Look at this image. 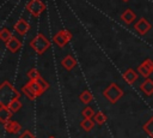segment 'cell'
I'll list each match as a JSON object with an SVG mask.
<instances>
[{
	"label": "cell",
	"mask_w": 153,
	"mask_h": 138,
	"mask_svg": "<svg viewBox=\"0 0 153 138\" xmlns=\"http://www.w3.org/2000/svg\"><path fill=\"white\" fill-rule=\"evenodd\" d=\"M135 29H136L141 35H145V34L151 29V24H149L146 19L141 18V19L135 24Z\"/></svg>",
	"instance_id": "cell-10"
},
{
	"label": "cell",
	"mask_w": 153,
	"mask_h": 138,
	"mask_svg": "<svg viewBox=\"0 0 153 138\" xmlns=\"http://www.w3.org/2000/svg\"><path fill=\"white\" fill-rule=\"evenodd\" d=\"M14 29H16V31H17L18 34H20V35H25V34L29 31L30 25H29V23H27L26 20H24V19L20 18V19L16 23Z\"/></svg>",
	"instance_id": "cell-8"
},
{
	"label": "cell",
	"mask_w": 153,
	"mask_h": 138,
	"mask_svg": "<svg viewBox=\"0 0 153 138\" xmlns=\"http://www.w3.org/2000/svg\"><path fill=\"white\" fill-rule=\"evenodd\" d=\"M122 95H123L122 89H121L117 84H115V83H111V84L103 91V96H104L109 102H111V103L117 102V101L122 97Z\"/></svg>",
	"instance_id": "cell-2"
},
{
	"label": "cell",
	"mask_w": 153,
	"mask_h": 138,
	"mask_svg": "<svg viewBox=\"0 0 153 138\" xmlns=\"http://www.w3.org/2000/svg\"><path fill=\"white\" fill-rule=\"evenodd\" d=\"M4 126H5V130H6L8 133H12V134H16V133H18V132L22 130L20 124L17 122V121H12V120H10L8 122H6Z\"/></svg>",
	"instance_id": "cell-9"
},
{
	"label": "cell",
	"mask_w": 153,
	"mask_h": 138,
	"mask_svg": "<svg viewBox=\"0 0 153 138\" xmlns=\"http://www.w3.org/2000/svg\"><path fill=\"white\" fill-rule=\"evenodd\" d=\"M93 119H94V121L98 125H103L106 121V115L104 113H102V112H98V113H96V115L93 116Z\"/></svg>",
	"instance_id": "cell-22"
},
{
	"label": "cell",
	"mask_w": 153,
	"mask_h": 138,
	"mask_svg": "<svg viewBox=\"0 0 153 138\" xmlns=\"http://www.w3.org/2000/svg\"><path fill=\"white\" fill-rule=\"evenodd\" d=\"M0 37H1V40H2V41L7 42V41L12 37V34H11V31H10L8 29L2 28V29H1V31H0Z\"/></svg>",
	"instance_id": "cell-24"
},
{
	"label": "cell",
	"mask_w": 153,
	"mask_h": 138,
	"mask_svg": "<svg viewBox=\"0 0 153 138\" xmlns=\"http://www.w3.org/2000/svg\"><path fill=\"white\" fill-rule=\"evenodd\" d=\"M20 96V92L17 91L14 89V86L12 84H10L8 82H4L0 86V104L8 107L11 102H13L14 100H18Z\"/></svg>",
	"instance_id": "cell-1"
},
{
	"label": "cell",
	"mask_w": 153,
	"mask_h": 138,
	"mask_svg": "<svg viewBox=\"0 0 153 138\" xmlns=\"http://www.w3.org/2000/svg\"><path fill=\"white\" fill-rule=\"evenodd\" d=\"M6 47H7V49H10L12 53H16L20 47H22V42L18 40V38H16V37H11L7 42H6Z\"/></svg>",
	"instance_id": "cell-11"
},
{
	"label": "cell",
	"mask_w": 153,
	"mask_h": 138,
	"mask_svg": "<svg viewBox=\"0 0 153 138\" xmlns=\"http://www.w3.org/2000/svg\"><path fill=\"white\" fill-rule=\"evenodd\" d=\"M79 98H80V101H81L82 103L87 104V103L92 102V100H93V96H92V94H91V91H90V90H85V91H82V92L80 94Z\"/></svg>",
	"instance_id": "cell-17"
},
{
	"label": "cell",
	"mask_w": 153,
	"mask_h": 138,
	"mask_svg": "<svg viewBox=\"0 0 153 138\" xmlns=\"http://www.w3.org/2000/svg\"><path fill=\"white\" fill-rule=\"evenodd\" d=\"M26 7H27V11L35 17H38L42 13V11L44 10V5L41 0H31Z\"/></svg>",
	"instance_id": "cell-6"
},
{
	"label": "cell",
	"mask_w": 153,
	"mask_h": 138,
	"mask_svg": "<svg viewBox=\"0 0 153 138\" xmlns=\"http://www.w3.org/2000/svg\"><path fill=\"white\" fill-rule=\"evenodd\" d=\"M61 64H62V66H63L67 71H71V70L75 66V64H76V62H75V60H74V58H73L72 55H67V56L62 60V62H61Z\"/></svg>",
	"instance_id": "cell-15"
},
{
	"label": "cell",
	"mask_w": 153,
	"mask_h": 138,
	"mask_svg": "<svg viewBox=\"0 0 153 138\" xmlns=\"http://www.w3.org/2000/svg\"><path fill=\"white\" fill-rule=\"evenodd\" d=\"M135 13L131 11V10H126L123 13H122V16H121V18H122V20L124 22V23H127V24H130L134 19H135Z\"/></svg>",
	"instance_id": "cell-16"
},
{
	"label": "cell",
	"mask_w": 153,
	"mask_h": 138,
	"mask_svg": "<svg viewBox=\"0 0 153 138\" xmlns=\"http://www.w3.org/2000/svg\"><path fill=\"white\" fill-rule=\"evenodd\" d=\"M71 38H72V34H71L69 31H67V30H61V31H59V32L54 36V42H55V44H57L59 47H63V46H66V44L71 41Z\"/></svg>",
	"instance_id": "cell-5"
},
{
	"label": "cell",
	"mask_w": 153,
	"mask_h": 138,
	"mask_svg": "<svg viewBox=\"0 0 153 138\" xmlns=\"http://www.w3.org/2000/svg\"><path fill=\"white\" fill-rule=\"evenodd\" d=\"M123 79H124L128 84H133V83L137 79V73H136L134 70L128 68V70L123 73Z\"/></svg>",
	"instance_id": "cell-14"
},
{
	"label": "cell",
	"mask_w": 153,
	"mask_h": 138,
	"mask_svg": "<svg viewBox=\"0 0 153 138\" xmlns=\"http://www.w3.org/2000/svg\"><path fill=\"white\" fill-rule=\"evenodd\" d=\"M22 91L25 94V96H26L29 100H35V98L37 97V96H36V95L32 92V90L29 88V85H27V84H25V85L22 88Z\"/></svg>",
	"instance_id": "cell-21"
},
{
	"label": "cell",
	"mask_w": 153,
	"mask_h": 138,
	"mask_svg": "<svg viewBox=\"0 0 153 138\" xmlns=\"http://www.w3.org/2000/svg\"><path fill=\"white\" fill-rule=\"evenodd\" d=\"M26 76H27V78H29L30 80H36V79L41 78V76H39V73H38V70H37V68H31L30 71H27Z\"/></svg>",
	"instance_id": "cell-23"
},
{
	"label": "cell",
	"mask_w": 153,
	"mask_h": 138,
	"mask_svg": "<svg viewBox=\"0 0 153 138\" xmlns=\"http://www.w3.org/2000/svg\"><path fill=\"white\" fill-rule=\"evenodd\" d=\"M137 72L145 77V78H148L151 76V73L153 72V60L151 59H146L139 67H137Z\"/></svg>",
	"instance_id": "cell-7"
},
{
	"label": "cell",
	"mask_w": 153,
	"mask_h": 138,
	"mask_svg": "<svg viewBox=\"0 0 153 138\" xmlns=\"http://www.w3.org/2000/svg\"><path fill=\"white\" fill-rule=\"evenodd\" d=\"M19 138H35V136H33V133H32L31 131L25 130V131L19 136Z\"/></svg>",
	"instance_id": "cell-26"
},
{
	"label": "cell",
	"mask_w": 153,
	"mask_h": 138,
	"mask_svg": "<svg viewBox=\"0 0 153 138\" xmlns=\"http://www.w3.org/2000/svg\"><path fill=\"white\" fill-rule=\"evenodd\" d=\"M50 138H53V137H50Z\"/></svg>",
	"instance_id": "cell-28"
},
{
	"label": "cell",
	"mask_w": 153,
	"mask_h": 138,
	"mask_svg": "<svg viewBox=\"0 0 153 138\" xmlns=\"http://www.w3.org/2000/svg\"><path fill=\"white\" fill-rule=\"evenodd\" d=\"M123 1H128V0H123Z\"/></svg>",
	"instance_id": "cell-27"
},
{
	"label": "cell",
	"mask_w": 153,
	"mask_h": 138,
	"mask_svg": "<svg viewBox=\"0 0 153 138\" xmlns=\"http://www.w3.org/2000/svg\"><path fill=\"white\" fill-rule=\"evenodd\" d=\"M140 89L142 92H145L147 96L153 94V80L152 79H146L145 82H142V84L140 85Z\"/></svg>",
	"instance_id": "cell-13"
},
{
	"label": "cell",
	"mask_w": 153,
	"mask_h": 138,
	"mask_svg": "<svg viewBox=\"0 0 153 138\" xmlns=\"http://www.w3.org/2000/svg\"><path fill=\"white\" fill-rule=\"evenodd\" d=\"M11 115H12V112L10 110L8 107H5V106H1L0 107V121L1 124H6L10 121L11 119Z\"/></svg>",
	"instance_id": "cell-12"
},
{
	"label": "cell",
	"mask_w": 153,
	"mask_h": 138,
	"mask_svg": "<svg viewBox=\"0 0 153 138\" xmlns=\"http://www.w3.org/2000/svg\"><path fill=\"white\" fill-rule=\"evenodd\" d=\"M81 114H82L84 119H91V118H93V116L96 115L94 112H93V109H92L91 107H86V108H84L82 112H81Z\"/></svg>",
	"instance_id": "cell-25"
},
{
	"label": "cell",
	"mask_w": 153,
	"mask_h": 138,
	"mask_svg": "<svg viewBox=\"0 0 153 138\" xmlns=\"http://www.w3.org/2000/svg\"><path fill=\"white\" fill-rule=\"evenodd\" d=\"M143 131H145L151 138H153V116L143 125Z\"/></svg>",
	"instance_id": "cell-19"
},
{
	"label": "cell",
	"mask_w": 153,
	"mask_h": 138,
	"mask_svg": "<svg viewBox=\"0 0 153 138\" xmlns=\"http://www.w3.org/2000/svg\"><path fill=\"white\" fill-rule=\"evenodd\" d=\"M27 85H29V88L32 90V92H33L36 96L42 95L45 90L49 89V84H48L42 77L38 78V79H36V80H30V82L27 83Z\"/></svg>",
	"instance_id": "cell-4"
},
{
	"label": "cell",
	"mask_w": 153,
	"mask_h": 138,
	"mask_svg": "<svg viewBox=\"0 0 153 138\" xmlns=\"http://www.w3.org/2000/svg\"><path fill=\"white\" fill-rule=\"evenodd\" d=\"M31 47L35 49V52L37 54H43L49 47H50V42L48 38H45L42 34L37 35L32 41H31Z\"/></svg>",
	"instance_id": "cell-3"
},
{
	"label": "cell",
	"mask_w": 153,
	"mask_h": 138,
	"mask_svg": "<svg viewBox=\"0 0 153 138\" xmlns=\"http://www.w3.org/2000/svg\"><path fill=\"white\" fill-rule=\"evenodd\" d=\"M8 108H10V110H11L12 113H17V112H19V109L22 108V102L19 101V98H18V100H14L13 102L10 103Z\"/></svg>",
	"instance_id": "cell-20"
},
{
	"label": "cell",
	"mask_w": 153,
	"mask_h": 138,
	"mask_svg": "<svg viewBox=\"0 0 153 138\" xmlns=\"http://www.w3.org/2000/svg\"><path fill=\"white\" fill-rule=\"evenodd\" d=\"M80 126H81V128H82L84 131L88 132V131H91V130L93 128V126H94V120H91V119H84V120L80 122Z\"/></svg>",
	"instance_id": "cell-18"
}]
</instances>
